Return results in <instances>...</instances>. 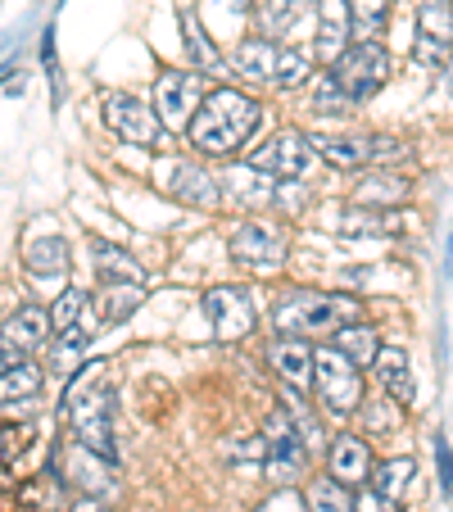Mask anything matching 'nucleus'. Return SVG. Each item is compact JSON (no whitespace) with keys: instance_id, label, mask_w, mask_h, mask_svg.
Segmentation results:
<instances>
[{"instance_id":"obj_33","label":"nucleus","mask_w":453,"mask_h":512,"mask_svg":"<svg viewBox=\"0 0 453 512\" xmlns=\"http://www.w3.org/2000/svg\"><path fill=\"white\" fill-rule=\"evenodd\" d=\"M87 304H91L87 290H78V286L59 290L55 309H50V336H55V331H64V327H73V322H78L82 313H87Z\"/></svg>"},{"instance_id":"obj_32","label":"nucleus","mask_w":453,"mask_h":512,"mask_svg":"<svg viewBox=\"0 0 453 512\" xmlns=\"http://www.w3.org/2000/svg\"><path fill=\"white\" fill-rule=\"evenodd\" d=\"M309 512H354V499H349L345 485H336L331 476H318L309 485Z\"/></svg>"},{"instance_id":"obj_18","label":"nucleus","mask_w":453,"mask_h":512,"mask_svg":"<svg viewBox=\"0 0 453 512\" xmlns=\"http://www.w3.org/2000/svg\"><path fill=\"white\" fill-rule=\"evenodd\" d=\"M367 368H372L376 386L386 390V395L395 399L399 408H413V404H417V377H413V368H408V354H404V349L381 345Z\"/></svg>"},{"instance_id":"obj_40","label":"nucleus","mask_w":453,"mask_h":512,"mask_svg":"<svg viewBox=\"0 0 453 512\" xmlns=\"http://www.w3.org/2000/svg\"><path fill=\"white\" fill-rule=\"evenodd\" d=\"M449 91H453V73H449Z\"/></svg>"},{"instance_id":"obj_8","label":"nucleus","mask_w":453,"mask_h":512,"mask_svg":"<svg viewBox=\"0 0 453 512\" xmlns=\"http://www.w3.org/2000/svg\"><path fill=\"white\" fill-rule=\"evenodd\" d=\"M313 159H318V150H313L309 136L286 127V132H272L268 141L254 150L250 168L263 177H272V182H304V177L313 173Z\"/></svg>"},{"instance_id":"obj_14","label":"nucleus","mask_w":453,"mask_h":512,"mask_svg":"<svg viewBox=\"0 0 453 512\" xmlns=\"http://www.w3.org/2000/svg\"><path fill=\"white\" fill-rule=\"evenodd\" d=\"M422 64H444L453 55V0H417V41Z\"/></svg>"},{"instance_id":"obj_2","label":"nucleus","mask_w":453,"mask_h":512,"mask_svg":"<svg viewBox=\"0 0 453 512\" xmlns=\"http://www.w3.org/2000/svg\"><path fill=\"white\" fill-rule=\"evenodd\" d=\"M363 313V304L354 295H318V290H290L286 300L272 309V327L281 336H331L336 327L354 322Z\"/></svg>"},{"instance_id":"obj_16","label":"nucleus","mask_w":453,"mask_h":512,"mask_svg":"<svg viewBox=\"0 0 453 512\" xmlns=\"http://www.w3.org/2000/svg\"><path fill=\"white\" fill-rule=\"evenodd\" d=\"M327 476L345 490H358V485L372 481V449L367 440H358L354 431H340L327 445Z\"/></svg>"},{"instance_id":"obj_6","label":"nucleus","mask_w":453,"mask_h":512,"mask_svg":"<svg viewBox=\"0 0 453 512\" xmlns=\"http://www.w3.org/2000/svg\"><path fill=\"white\" fill-rule=\"evenodd\" d=\"M313 150H318L327 164H336V168H390V164H404V159L413 155L399 136H386V132L318 136Z\"/></svg>"},{"instance_id":"obj_21","label":"nucleus","mask_w":453,"mask_h":512,"mask_svg":"<svg viewBox=\"0 0 453 512\" xmlns=\"http://www.w3.org/2000/svg\"><path fill=\"white\" fill-rule=\"evenodd\" d=\"M145 300V281H100L96 290V318L100 327H118L127 313H136Z\"/></svg>"},{"instance_id":"obj_9","label":"nucleus","mask_w":453,"mask_h":512,"mask_svg":"<svg viewBox=\"0 0 453 512\" xmlns=\"http://www.w3.org/2000/svg\"><path fill=\"white\" fill-rule=\"evenodd\" d=\"M105 123L118 141L141 145V150H164L168 145V127L159 123L155 105L127 96V91H109L105 96Z\"/></svg>"},{"instance_id":"obj_4","label":"nucleus","mask_w":453,"mask_h":512,"mask_svg":"<svg viewBox=\"0 0 453 512\" xmlns=\"http://www.w3.org/2000/svg\"><path fill=\"white\" fill-rule=\"evenodd\" d=\"M313 395H318L322 413L345 422L363 404V368H354L336 345L313 349Z\"/></svg>"},{"instance_id":"obj_25","label":"nucleus","mask_w":453,"mask_h":512,"mask_svg":"<svg viewBox=\"0 0 453 512\" xmlns=\"http://www.w3.org/2000/svg\"><path fill=\"white\" fill-rule=\"evenodd\" d=\"M41 386H46V372L37 363H28V358H19V363H10L0 372V408L19 404V399H37Z\"/></svg>"},{"instance_id":"obj_20","label":"nucleus","mask_w":453,"mask_h":512,"mask_svg":"<svg viewBox=\"0 0 453 512\" xmlns=\"http://www.w3.org/2000/svg\"><path fill=\"white\" fill-rule=\"evenodd\" d=\"M0 340L10 345L14 358L41 349L50 340V309H41V304H23L19 313H10V318H5V331H0Z\"/></svg>"},{"instance_id":"obj_26","label":"nucleus","mask_w":453,"mask_h":512,"mask_svg":"<svg viewBox=\"0 0 453 512\" xmlns=\"http://www.w3.org/2000/svg\"><path fill=\"white\" fill-rule=\"evenodd\" d=\"M331 345L340 349V354L354 363V368H367L376 358V349H381V340H376V327H367V322H345V327L331 331Z\"/></svg>"},{"instance_id":"obj_15","label":"nucleus","mask_w":453,"mask_h":512,"mask_svg":"<svg viewBox=\"0 0 453 512\" xmlns=\"http://www.w3.org/2000/svg\"><path fill=\"white\" fill-rule=\"evenodd\" d=\"M204 313H209L218 340H245L254 331V300L241 286H213L204 290Z\"/></svg>"},{"instance_id":"obj_30","label":"nucleus","mask_w":453,"mask_h":512,"mask_svg":"<svg viewBox=\"0 0 453 512\" xmlns=\"http://www.w3.org/2000/svg\"><path fill=\"white\" fill-rule=\"evenodd\" d=\"M358 417H363L367 435H381V440H390V435H399V426H404V417H399V404L381 390L376 399H363L358 404Z\"/></svg>"},{"instance_id":"obj_1","label":"nucleus","mask_w":453,"mask_h":512,"mask_svg":"<svg viewBox=\"0 0 453 512\" xmlns=\"http://www.w3.org/2000/svg\"><path fill=\"white\" fill-rule=\"evenodd\" d=\"M259 123H263L259 100L236 87H218V91H204V100L195 105L191 123H186V136H191V145L200 155L227 159L250 141Z\"/></svg>"},{"instance_id":"obj_34","label":"nucleus","mask_w":453,"mask_h":512,"mask_svg":"<svg viewBox=\"0 0 453 512\" xmlns=\"http://www.w3.org/2000/svg\"><path fill=\"white\" fill-rule=\"evenodd\" d=\"M309 109L313 114H345V109H354V105H349V100L336 91V82L322 73V78L313 82V91H309Z\"/></svg>"},{"instance_id":"obj_37","label":"nucleus","mask_w":453,"mask_h":512,"mask_svg":"<svg viewBox=\"0 0 453 512\" xmlns=\"http://www.w3.org/2000/svg\"><path fill=\"white\" fill-rule=\"evenodd\" d=\"M358 490H363V494L354 499V512H395V503H386L381 494L372 490V485H358Z\"/></svg>"},{"instance_id":"obj_24","label":"nucleus","mask_w":453,"mask_h":512,"mask_svg":"<svg viewBox=\"0 0 453 512\" xmlns=\"http://www.w3.org/2000/svg\"><path fill=\"white\" fill-rule=\"evenodd\" d=\"M23 268H28L32 277H64V272L73 268L68 241L64 236H41V241H32L28 254H23Z\"/></svg>"},{"instance_id":"obj_39","label":"nucleus","mask_w":453,"mask_h":512,"mask_svg":"<svg viewBox=\"0 0 453 512\" xmlns=\"http://www.w3.org/2000/svg\"><path fill=\"white\" fill-rule=\"evenodd\" d=\"M218 5H222V10H250L254 0H218Z\"/></svg>"},{"instance_id":"obj_28","label":"nucleus","mask_w":453,"mask_h":512,"mask_svg":"<svg viewBox=\"0 0 453 512\" xmlns=\"http://www.w3.org/2000/svg\"><path fill=\"white\" fill-rule=\"evenodd\" d=\"M182 37H186V55H191V64L200 68V73H222V68H227V59L218 55V46L209 41V32L200 28L195 10H182Z\"/></svg>"},{"instance_id":"obj_35","label":"nucleus","mask_w":453,"mask_h":512,"mask_svg":"<svg viewBox=\"0 0 453 512\" xmlns=\"http://www.w3.org/2000/svg\"><path fill=\"white\" fill-rule=\"evenodd\" d=\"M28 440H32L28 426H0V467L19 463V454L28 449Z\"/></svg>"},{"instance_id":"obj_38","label":"nucleus","mask_w":453,"mask_h":512,"mask_svg":"<svg viewBox=\"0 0 453 512\" xmlns=\"http://www.w3.org/2000/svg\"><path fill=\"white\" fill-rule=\"evenodd\" d=\"M10 363H19V358H14V354H10V345H5V340H0V372L10 368Z\"/></svg>"},{"instance_id":"obj_29","label":"nucleus","mask_w":453,"mask_h":512,"mask_svg":"<svg viewBox=\"0 0 453 512\" xmlns=\"http://www.w3.org/2000/svg\"><path fill=\"white\" fill-rule=\"evenodd\" d=\"M345 10H349V32H354V41H376L386 32L390 0H345Z\"/></svg>"},{"instance_id":"obj_19","label":"nucleus","mask_w":453,"mask_h":512,"mask_svg":"<svg viewBox=\"0 0 453 512\" xmlns=\"http://www.w3.org/2000/svg\"><path fill=\"white\" fill-rule=\"evenodd\" d=\"M349 46H354V32H349L345 0H318V41H313V59L331 64V59H340Z\"/></svg>"},{"instance_id":"obj_31","label":"nucleus","mask_w":453,"mask_h":512,"mask_svg":"<svg viewBox=\"0 0 453 512\" xmlns=\"http://www.w3.org/2000/svg\"><path fill=\"white\" fill-rule=\"evenodd\" d=\"M372 472H376V467H372ZM413 472H417L413 458H390V463H381V472H376L372 490L381 494L386 503H399V499H404V490L413 485Z\"/></svg>"},{"instance_id":"obj_10","label":"nucleus","mask_w":453,"mask_h":512,"mask_svg":"<svg viewBox=\"0 0 453 512\" xmlns=\"http://www.w3.org/2000/svg\"><path fill=\"white\" fill-rule=\"evenodd\" d=\"M263 440H268L263 476H268L272 485H295L299 476H304V467H309V449H304V440H299L286 408H277V413L263 422Z\"/></svg>"},{"instance_id":"obj_22","label":"nucleus","mask_w":453,"mask_h":512,"mask_svg":"<svg viewBox=\"0 0 453 512\" xmlns=\"http://www.w3.org/2000/svg\"><path fill=\"white\" fill-rule=\"evenodd\" d=\"M313 0H254V23H259V37H272L281 41L290 28H295L304 14H309Z\"/></svg>"},{"instance_id":"obj_11","label":"nucleus","mask_w":453,"mask_h":512,"mask_svg":"<svg viewBox=\"0 0 453 512\" xmlns=\"http://www.w3.org/2000/svg\"><path fill=\"white\" fill-rule=\"evenodd\" d=\"M155 182H159V191L173 195V200L186 204V209H218V200H222L213 173L200 168L195 159H159Z\"/></svg>"},{"instance_id":"obj_5","label":"nucleus","mask_w":453,"mask_h":512,"mask_svg":"<svg viewBox=\"0 0 453 512\" xmlns=\"http://www.w3.org/2000/svg\"><path fill=\"white\" fill-rule=\"evenodd\" d=\"M327 78L336 82V91L349 100V105H367V100L386 87V78H390L386 46H376V41H354L340 59H331Z\"/></svg>"},{"instance_id":"obj_7","label":"nucleus","mask_w":453,"mask_h":512,"mask_svg":"<svg viewBox=\"0 0 453 512\" xmlns=\"http://www.w3.org/2000/svg\"><path fill=\"white\" fill-rule=\"evenodd\" d=\"M68 417H73V431H78V445L87 454L114 463L118 445H114V395L109 386H87L68 399Z\"/></svg>"},{"instance_id":"obj_12","label":"nucleus","mask_w":453,"mask_h":512,"mask_svg":"<svg viewBox=\"0 0 453 512\" xmlns=\"http://www.w3.org/2000/svg\"><path fill=\"white\" fill-rule=\"evenodd\" d=\"M200 100H204V73H191V68H164L159 73L155 114L164 127H186Z\"/></svg>"},{"instance_id":"obj_27","label":"nucleus","mask_w":453,"mask_h":512,"mask_svg":"<svg viewBox=\"0 0 453 512\" xmlns=\"http://www.w3.org/2000/svg\"><path fill=\"white\" fill-rule=\"evenodd\" d=\"M91 263H96L100 281H145V268L127 250L109 241H91Z\"/></svg>"},{"instance_id":"obj_23","label":"nucleus","mask_w":453,"mask_h":512,"mask_svg":"<svg viewBox=\"0 0 453 512\" xmlns=\"http://www.w3.org/2000/svg\"><path fill=\"white\" fill-rule=\"evenodd\" d=\"M408 195H413V182H408L404 173H367L363 182L354 186V195H349V200H354V204H381V209H390V204H404Z\"/></svg>"},{"instance_id":"obj_36","label":"nucleus","mask_w":453,"mask_h":512,"mask_svg":"<svg viewBox=\"0 0 453 512\" xmlns=\"http://www.w3.org/2000/svg\"><path fill=\"white\" fill-rule=\"evenodd\" d=\"M254 512H309V499H304L295 485H281V490L272 494L268 503H259Z\"/></svg>"},{"instance_id":"obj_17","label":"nucleus","mask_w":453,"mask_h":512,"mask_svg":"<svg viewBox=\"0 0 453 512\" xmlns=\"http://www.w3.org/2000/svg\"><path fill=\"white\" fill-rule=\"evenodd\" d=\"M268 368L281 377V386L309 390L313 386V345L304 336H277L268 345Z\"/></svg>"},{"instance_id":"obj_3","label":"nucleus","mask_w":453,"mask_h":512,"mask_svg":"<svg viewBox=\"0 0 453 512\" xmlns=\"http://www.w3.org/2000/svg\"><path fill=\"white\" fill-rule=\"evenodd\" d=\"M232 59L245 78L263 82V87H272V91H295V87H304L313 73L309 50L281 46V41H272V37H245Z\"/></svg>"},{"instance_id":"obj_13","label":"nucleus","mask_w":453,"mask_h":512,"mask_svg":"<svg viewBox=\"0 0 453 512\" xmlns=\"http://www.w3.org/2000/svg\"><path fill=\"white\" fill-rule=\"evenodd\" d=\"M286 250H290V236L272 218H250V223H241L232 232V259L250 263V268H263V272L277 268L286 259Z\"/></svg>"}]
</instances>
